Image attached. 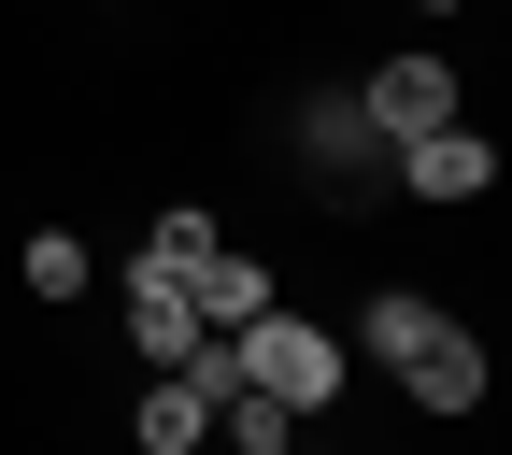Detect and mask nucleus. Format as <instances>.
<instances>
[{"mask_svg":"<svg viewBox=\"0 0 512 455\" xmlns=\"http://www.w3.org/2000/svg\"><path fill=\"white\" fill-rule=\"evenodd\" d=\"M214 427H228V455H285V441H299V413L256 399V384H242V399H214Z\"/></svg>","mask_w":512,"mask_h":455,"instance_id":"obj_10","label":"nucleus"},{"mask_svg":"<svg viewBox=\"0 0 512 455\" xmlns=\"http://www.w3.org/2000/svg\"><path fill=\"white\" fill-rule=\"evenodd\" d=\"M29 299H86V242L72 228H29Z\"/></svg>","mask_w":512,"mask_h":455,"instance_id":"obj_11","label":"nucleus"},{"mask_svg":"<svg viewBox=\"0 0 512 455\" xmlns=\"http://www.w3.org/2000/svg\"><path fill=\"white\" fill-rule=\"evenodd\" d=\"M413 15H456V0H413Z\"/></svg>","mask_w":512,"mask_h":455,"instance_id":"obj_13","label":"nucleus"},{"mask_svg":"<svg viewBox=\"0 0 512 455\" xmlns=\"http://www.w3.org/2000/svg\"><path fill=\"white\" fill-rule=\"evenodd\" d=\"M285 455H299V441H285Z\"/></svg>","mask_w":512,"mask_h":455,"instance_id":"obj_14","label":"nucleus"},{"mask_svg":"<svg viewBox=\"0 0 512 455\" xmlns=\"http://www.w3.org/2000/svg\"><path fill=\"white\" fill-rule=\"evenodd\" d=\"M242 384H256V399H285V413H313V399L342 384V342H328V328H299V313L271 299V313L242 328Z\"/></svg>","mask_w":512,"mask_h":455,"instance_id":"obj_1","label":"nucleus"},{"mask_svg":"<svg viewBox=\"0 0 512 455\" xmlns=\"http://www.w3.org/2000/svg\"><path fill=\"white\" fill-rule=\"evenodd\" d=\"M399 384H413L427 413H484V342H470V328H441V342H427Z\"/></svg>","mask_w":512,"mask_h":455,"instance_id":"obj_6","label":"nucleus"},{"mask_svg":"<svg viewBox=\"0 0 512 455\" xmlns=\"http://www.w3.org/2000/svg\"><path fill=\"white\" fill-rule=\"evenodd\" d=\"M399 171H413V200H441V214H456V200H484V185H498V143L456 114V128H427V143H399Z\"/></svg>","mask_w":512,"mask_h":455,"instance_id":"obj_3","label":"nucleus"},{"mask_svg":"<svg viewBox=\"0 0 512 455\" xmlns=\"http://www.w3.org/2000/svg\"><path fill=\"white\" fill-rule=\"evenodd\" d=\"M356 114H370V143H427V128H456V72L441 57H384L356 86Z\"/></svg>","mask_w":512,"mask_h":455,"instance_id":"obj_2","label":"nucleus"},{"mask_svg":"<svg viewBox=\"0 0 512 455\" xmlns=\"http://www.w3.org/2000/svg\"><path fill=\"white\" fill-rule=\"evenodd\" d=\"M128 342H143V370H171L185 342H200V313H185V285H157V271H128Z\"/></svg>","mask_w":512,"mask_h":455,"instance_id":"obj_7","label":"nucleus"},{"mask_svg":"<svg viewBox=\"0 0 512 455\" xmlns=\"http://www.w3.org/2000/svg\"><path fill=\"white\" fill-rule=\"evenodd\" d=\"M185 313H200V328H256V313H271V271H256V256H200V271H185Z\"/></svg>","mask_w":512,"mask_h":455,"instance_id":"obj_4","label":"nucleus"},{"mask_svg":"<svg viewBox=\"0 0 512 455\" xmlns=\"http://www.w3.org/2000/svg\"><path fill=\"white\" fill-rule=\"evenodd\" d=\"M214 242H228V228H214L200 200H171V214L143 228V271H157V285H185V271H200V256H214Z\"/></svg>","mask_w":512,"mask_h":455,"instance_id":"obj_9","label":"nucleus"},{"mask_svg":"<svg viewBox=\"0 0 512 455\" xmlns=\"http://www.w3.org/2000/svg\"><path fill=\"white\" fill-rule=\"evenodd\" d=\"M313 157H328V171L370 157V114H356V100H313Z\"/></svg>","mask_w":512,"mask_h":455,"instance_id":"obj_12","label":"nucleus"},{"mask_svg":"<svg viewBox=\"0 0 512 455\" xmlns=\"http://www.w3.org/2000/svg\"><path fill=\"white\" fill-rule=\"evenodd\" d=\"M441 328H456V313H441V299H413V285H384V299H370V313H356V342H370V356H384V370H413V356H427V342H441Z\"/></svg>","mask_w":512,"mask_h":455,"instance_id":"obj_5","label":"nucleus"},{"mask_svg":"<svg viewBox=\"0 0 512 455\" xmlns=\"http://www.w3.org/2000/svg\"><path fill=\"white\" fill-rule=\"evenodd\" d=\"M185 441H214V399H200L185 370H157V384H143V455H185Z\"/></svg>","mask_w":512,"mask_h":455,"instance_id":"obj_8","label":"nucleus"}]
</instances>
